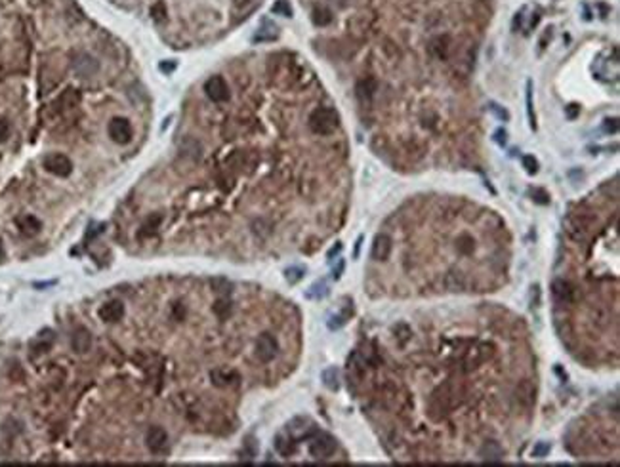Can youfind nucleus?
<instances>
[{"mask_svg": "<svg viewBox=\"0 0 620 467\" xmlns=\"http://www.w3.org/2000/svg\"><path fill=\"white\" fill-rule=\"evenodd\" d=\"M307 128L315 135H332L340 128V114L334 107H315L307 116Z\"/></svg>", "mask_w": 620, "mask_h": 467, "instance_id": "1", "label": "nucleus"}, {"mask_svg": "<svg viewBox=\"0 0 620 467\" xmlns=\"http://www.w3.org/2000/svg\"><path fill=\"white\" fill-rule=\"evenodd\" d=\"M336 448H338V444H336V440L330 435L317 433V435L311 437V442H309V454L315 459H328L330 456H334Z\"/></svg>", "mask_w": 620, "mask_h": 467, "instance_id": "2", "label": "nucleus"}, {"mask_svg": "<svg viewBox=\"0 0 620 467\" xmlns=\"http://www.w3.org/2000/svg\"><path fill=\"white\" fill-rule=\"evenodd\" d=\"M42 166H44V170L50 172L52 176H57V178H67V176H71V172H73V162H71V159H69L67 154H61V152L46 154L44 161H42Z\"/></svg>", "mask_w": 620, "mask_h": 467, "instance_id": "3", "label": "nucleus"}, {"mask_svg": "<svg viewBox=\"0 0 620 467\" xmlns=\"http://www.w3.org/2000/svg\"><path fill=\"white\" fill-rule=\"evenodd\" d=\"M204 94H206V97H208L210 101H214V103H225V101H229V97H231L227 80L219 75L210 76L208 80L204 82Z\"/></svg>", "mask_w": 620, "mask_h": 467, "instance_id": "4", "label": "nucleus"}, {"mask_svg": "<svg viewBox=\"0 0 620 467\" xmlns=\"http://www.w3.org/2000/svg\"><path fill=\"white\" fill-rule=\"evenodd\" d=\"M279 353V343L271 334H262L256 340V357L260 362H271Z\"/></svg>", "mask_w": 620, "mask_h": 467, "instance_id": "5", "label": "nucleus"}, {"mask_svg": "<svg viewBox=\"0 0 620 467\" xmlns=\"http://www.w3.org/2000/svg\"><path fill=\"white\" fill-rule=\"evenodd\" d=\"M109 135H111V139L116 141L118 145H126V143L132 141V124L128 118H124V116H116L113 118L111 122H109Z\"/></svg>", "mask_w": 620, "mask_h": 467, "instance_id": "6", "label": "nucleus"}, {"mask_svg": "<svg viewBox=\"0 0 620 467\" xmlns=\"http://www.w3.org/2000/svg\"><path fill=\"white\" fill-rule=\"evenodd\" d=\"M145 444H147V448H149L151 454H157V456H159V454H162V452L166 450V446H168V433L162 427H159V425H155V427H151L147 431V435H145Z\"/></svg>", "mask_w": 620, "mask_h": 467, "instance_id": "7", "label": "nucleus"}, {"mask_svg": "<svg viewBox=\"0 0 620 467\" xmlns=\"http://www.w3.org/2000/svg\"><path fill=\"white\" fill-rule=\"evenodd\" d=\"M124 317V305L122 301H107V303L101 305V309H99V319L107 324H114L118 323V321H122Z\"/></svg>", "mask_w": 620, "mask_h": 467, "instance_id": "8", "label": "nucleus"}, {"mask_svg": "<svg viewBox=\"0 0 620 467\" xmlns=\"http://www.w3.org/2000/svg\"><path fill=\"white\" fill-rule=\"evenodd\" d=\"M391 254V238L386 233H380L378 237L374 238V244H372V259L376 261H386Z\"/></svg>", "mask_w": 620, "mask_h": 467, "instance_id": "9", "label": "nucleus"}, {"mask_svg": "<svg viewBox=\"0 0 620 467\" xmlns=\"http://www.w3.org/2000/svg\"><path fill=\"white\" fill-rule=\"evenodd\" d=\"M16 225H18V229L21 231V235H25V237H35V235L40 233V229H42L40 219L35 218V216H31V214L19 216V218L16 219Z\"/></svg>", "mask_w": 620, "mask_h": 467, "instance_id": "10", "label": "nucleus"}, {"mask_svg": "<svg viewBox=\"0 0 620 467\" xmlns=\"http://www.w3.org/2000/svg\"><path fill=\"white\" fill-rule=\"evenodd\" d=\"M71 347L78 355L90 351V347H92V336H90V332L86 328H76L73 332V338H71Z\"/></svg>", "mask_w": 620, "mask_h": 467, "instance_id": "11", "label": "nucleus"}, {"mask_svg": "<svg viewBox=\"0 0 620 467\" xmlns=\"http://www.w3.org/2000/svg\"><path fill=\"white\" fill-rule=\"evenodd\" d=\"M210 378H212V383H214L216 387H229V385H235L238 381V374L233 370L218 368V370H214L210 374Z\"/></svg>", "mask_w": 620, "mask_h": 467, "instance_id": "12", "label": "nucleus"}, {"mask_svg": "<svg viewBox=\"0 0 620 467\" xmlns=\"http://www.w3.org/2000/svg\"><path fill=\"white\" fill-rule=\"evenodd\" d=\"M552 292H553V295H555V299H557V301H561V303H569V301H572V297H574V290H572V286L569 284V282H565L563 278L553 280Z\"/></svg>", "mask_w": 620, "mask_h": 467, "instance_id": "13", "label": "nucleus"}, {"mask_svg": "<svg viewBox=\"0 0 620 467\" xmlns=\"http://www.w3.org/2000/svg\"><path fill=\"white\" fill-rule=\"evenodd\" d=\"M75 71L80 76H92L97 73V61L90 56H78L75 61Z\"/></svg>", "mask_w": 620, "mask_h": 467, "instance_id": "14", "label": "nucleus"}, {"mask_svg": "<svg viewBox=\"0 0 620 467\" xmlns=\"http://www.w3.org/2000/svg\"><path fill=\"white\" fill-rule=\"evenodd\" d=\"M78 101H80L78 92H75V90H67V92H63V94L57 97L54 105L57 107V111H69V109L76 107Z\"/></svg>", "mask_w": 620, "mask_h": 467, "instance_id": "15", "label": "nucleus"}, {"mask_svg": "<svg viewBox=\"0 0 620 467\" xmlns=\"http://www.w3.org/2000/svg\"><path fill=\"white\" fill-rule=\"evenodd\" d=\"M479 456L483 457V459H490V461H498V459H502L504 456V450L502 446L494 442V440H490V442H485L481 450H479Z\"/></svg>", "mask_w": 620, "mask_h": 467, "instance_id": "16", "label": "nucleus"}, {"mask_svg": "<svg viewBox=\"0 0 620 467\" xmlns=\"http://www.w3.org/2000/svg\"><path fill=\"white\" fill-rule=\"evenodd\" d=\"M517 400L523 404V406H533L534 402V387L531 381H523V383H519V387H517Z\"/></svg>", "mask_w": 620, "mask_h": 467, "instance_id": "17", "label": "nucleus"}, {"mask_svg": "<svg viewBox=\"0 0 620 467\" xmlns=\"http://www.w3.org/2000/svg\"><path fill=\"white\" fill-rule=\"evenodd\" d=\"M275 450L281 454V456H285V457L292 456V454L296 452L294 438L285 437V435H279V437L275 438Z\"/></svg>", "mask_w": 620, "mask_h": 467, "instance_id": "18", "label": "nucleus"}, {"mask_svg": "<svg viewBox=\"0 0 620 467\" xmlns=\"http://www.w3.org/2000/svg\"><path fill=\"white\" fill-rule=\"evenodd\" d=\"M161 223H162L161 214H153V216L147 218V221H145V225L142 227V233H140V235H142V237H145V235H147V237H151V235L157 233V229L161 227Z\"/></svg>", "mask_w": 620, "mask_h": 467, "instance_id": "19", "label": "nucleus"}, {"mask_svg": "<svg viewBox=\"0 0 620 467\" xmlns=\"http://www.w3.org/2000/svg\"><path fill=\"white\" fill-rule=\"evenodd\" d=\"M52 342H54V338H52V332H44L42 336H38V340L33 343V351L37 353V355H42V353L50 351V347H52Z\"/></svg>", "mask_w": 620, "mask_h": 467, "instance_id": "20", "label": "nucleus"}, {"mask_svg": "<svg viewBox=\"0 0 620 467\" xmlns=\"http://www.w3.org/2000/svg\"><path fill=\"white\" fill-rule=\"evenodd\" d=\"M323 383L324 387H328L330 391H336L340 387V378H338V370L336 368H326L323 372Z\"/></svg>", "mask_w": 620, "mask_h": 467, "instance_id": "21", "label": "nucleus"}, {"mask_svg": "<svg viewBox=\"0 0 620 467\" xmlns=\"http://www.w3.org/2000/svg\"><path fill=\"white\" fill-rule=\"evenodd\" d=\"M326 294H328V286H326L324 280H319V282H315V284L307 290L305 297H307V299H321V297H324Z\"/></svg>", "mask_w": 620, "mask_h": 467, "instance_id": "22", "label": "nucleus"}, {"mask_svg": "<svg viewBox=\"0 0 620 467\" xmlns=\"http://www.w3.org/2000/svg\"><path fill=\"white\" fill-rule=\"evenodd\" d=\"M231 311H233V305H231L229 299H218V301L214 303V313L218 315V319H221V321L227 319L229 315H231Z\"/></svg>", "mask_w": 620, "mask_h": 467, "instance_id": "23", "label": "nucleus"}, {"mask_svg": "<svg viewBox=\"0 0 620 467\" xmlns=\"http://www.w3.org/2000/svg\"><path fill=\"white\" fill-rule=\"evenodd\" d=\"M286 280L290 282V284H296L298 280H302L305 275V269L304 267H290V269H286Z\"/></svg>", "mask_w": 620, "mask_h": 467, "instance_id": "24", "label": "nucleus"}, {"mask_svg": "<svg viewBox=\"0 0 620 467\" xmlns=\"http://www.w3.org/2000/svg\"><path fill=\"white\" fill-rule=\"evenodd\" d=\"M349 313H351V311H345V313H342V315H334V317H330V321H328V328H330V330H340L343 324L347 323Z\"/></svg>", "mask_w": 620, "mask_h": 467, "instance_id": "25", "label": "nucleus"}, {"mask_svg": "<svg viewBox=\"0 0 620 467\" xmlns=\"http://www.w3.org/2000/svg\"><path fill=\"white\" fill-rule=\"evenodd\" d=\"M151 16H153V19H155L157 23L164 21V19H166V6H164L162 2H155V4H153V8H151Z\"/></svg>", "mask_w": 620, "mask_h": 467, "instance_id": "26", "label": "nucleus"}, {"mask_svg": "<svg viewBox=\"0 0 620 467\" xmlns=\"http://www.w3.org/2000/svg\"><path fill=\"white\" fill-rule=\"evenodd\" d=\"M273 14H281V16L290 18L292 16V8H290V4L286 0H277V4L273 6Z\"/></svg>", "mask_w": 620, "mask_h": 467, "instance_id": "27", "label": "nucleus"}, {"mask_svg": "<svg viewBox=\"0 0 620 467\" xmlns=\"http://www.w3.org/2000/svg\"><path fill=\"white\" fill-rule=\"evenodd\" d=\"M550 454V444L548 442H538L533 448V457H546Z\"/></svg>", "mask_w": 620, "mask_h": 467, "instance_id": "28", "label": "nucleus"}, {"mask_svg": "<svg viewBox=\"0 0 620 467\" xmlns=\"http://www.w3.org/2000/svg\"><path fill=\"white\" fill-rule=\"evenodd\" d=\"M523 166L529 174H536V170H538V162L534 161V157H531V154L523 157Z\"/></svg>", "mask_w": 620, "mask_h": 467, "instance_id": "29", "label": "nucleus"}, {"mask_svg": "<svg viewBox=\"0 0 620 467\" xmlns=\"http://www.w3.org/2000/svg\"><path fill=\"white\" fill-rule=\"evenodd\" d=\"M10 137V122L6 118H0V143H4Z\"/></svg>", "mask_w": 620, "mask_h": 467, "instance_id": "30", "label": "nucleus"}, {"mask_svg": "<svg viewBox=\"0 0 620 467\" xmlns=\"http://www.w3.org/2000/svg\"><path fill=\"white\" fill-rule=\"evenodd\" d=\"M527 109H529V118H531V126L534 128V114H533V97H531V82L527 84Z\"/></svg>", "mask_w": 620, "mask_h": 467, "instance_id": "31", "label": "nucleus"}, {"mask_svg": "<svg viewBox=\"0 0 620 467\" xmlns=\"http://www.w3.org/2000/svg\"><path fill=\"white\" fill-rule=\"evenodd\" d=\"M343 267H345V261H343V259H338V263H336V265H334V278H340V276H342V273H343Z\"/></svg>", "mask_w": 620, "mask_h": 467, "instance_id": "32", "label": "nucleus"}, {"mask_svg": "<svg viewBox=\"0 0 620 467\" xmlns=\"http://www.w3.org/2000/svg\"><path fill=\"white\" fill-rule=\"evenodd\" d=\"M576 113H578V107H576V105H571V107L567 109V116H569V118H574Z\"/></svg>", "mask_w": 620, "mask_h": 467, "instance_id": "33", "label": "nucleus"}, {"mask_svg": "<svg viewBox=\"0 0 620 467\" xmlns=\"http://www.w3.org/2000/svg\"><path fill=\"white\" fill-rule=\"evenodd\" d=\"M496 141L500 143V145H502V143H506V133L502 132V130H498V132H496Z\"/></svg>", "mask_w": 620, "mask_h": 467, "instance_id": "34", "label": "nucleus"}, {"mask_svg": "<svg viewBox=\"0 0 620 467\" xmlns=\"http://www.w3.org/2000/svg\"><path fill=\"white\" fill-rule=\"evenodd\" d=\"M340 250H342V244H336V246L332 248V250H330V252H328V257H334V254H338V252H340Z\"/></svg>", "mask_w": 620, "mask_h": 467, "instance_id": "35", "label": "nucleus"}, {"mask_svg": "<svg viewBox=\"0 0 620 467\" xmlns=\"http://www.w3.org/2000/svg\"><path fill=\"white\" fill-rule=\"evenodd\" d=\"M361 242H362V237H359V240H357V244H355V254H353V256H355V257L359 256V250H361Z\"/></svg>", "mask_w": 620, "mask_h": 467, "instance_id": "36", "label": "nucleus"}, {"mask_svg": "<svg viewBox=\"0 0 620 467\" xmlns=\"http://www.w3.org/2000/svg\"><path fill=\"white\" fill-rule=\"evenodd\" d=\"M174 63H161V69L162 71H172V69H174Z\"/></svg>", "mask_w": 620, "mask_h": 467, "instance_id": "37", "label": "nucleus"}, {"mask_svg": "<svg viewBox=\"0 0 620 467\" xmlns=\"http://www.w3.org/2000/svg\"><path fill=\"white\" fill-rule=\"evenodd\" d=\"M4 259V246H2V240H0V261Z\"/></svg>", "mask_w": 620, "mask_h": 467, "instance_id": "38", "label": "nucleus"}]
</instances>
